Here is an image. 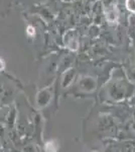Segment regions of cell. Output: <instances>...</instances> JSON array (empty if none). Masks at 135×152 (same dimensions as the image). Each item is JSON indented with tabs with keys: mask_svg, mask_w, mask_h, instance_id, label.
Listing matches in <instances>:
<instances>
[{
	"mask_svg": "<svg viewBox=\"0 0 135 152\" xmlns=\"http://www.w3.org/2000/svg\"><path fill=\"white\" fill-rule=\"evenodd\" d=\"M3 68H4V62H3V60L0 59V71L3 69Z\"/></svg>",
	"mask_w": 135,
	"mask_h": 152,
	"instance_id": "4",
	"label": "cell"
},
{
	"mask_svg": "<svg viewBox=\"0 0 135 152\" xmlns=\"http://www.w3.org/2000/svg\"><path fill=\"white\" fill-rule=\"evenodd\" d=\"M45 149L46 152H56V144H53V141H51V142H48V143L45 144Z\"/></svg>",
	"mask_w": 135,
	"mask_h": 152,
	"instance_id": "2",
	"label": "cell"
},
{
	"mask_svg": "<svg viewBox=\"0 0 135 152\" xmlns=\"http://www.w3.org/2000/svg\"><path fill=\"white\" fill-rule=\"evenodd\" d=\"M106 16L110 23H113L114 20H116L117 16H118V13H117V11L115 8H110V9H108Z\"/></svg>",
	"mask_w": 135,
	"mask_h": 152,
	"instance_id": "1",
	"label": "cell"
},
{
	"mask_svg": "<svg viewBox=\"0 0 135 152\" xmlns=\"http://www.w3.org/2000/svg\"><path fill=\"white\" fill-rule=\"evenodd\" d=\"M126 6L130 11L135 12V0H126Z\"/></svg>",
	"mask_w": 135,
	"mask_h": 152,
	"instance_id": "3",
	"label": "cell"
}]
</instances>
